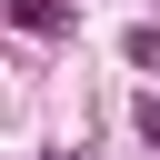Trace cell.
<instances>
[{
  "label": "cell",
  "instance_id": "6da1fadb",
  "mask_svg": "<svg viewBox=\"0 0 160 160\" xmlns=\"http://www.w3.org/2000/svg\"><path fill=\"white\" fill-rule=\"evenodd\" d=\"M20 20L30 30H60V0H20Z\"/></svg>",
  "mask_w": 160,
  "mask_h": 160
},
{
  "label": "cell",
  "instance_id": "7a4b0ae2",
  "mask_svg": "<svg viewBox=\"0 0 160 160\" xmlns=\"http://www.w3.org/2000/svg\"><path fill=\"white\" fill-rule=\"evenodd\" d=\"M140 130H150V140H160V100H140Z\"/></svg>",
  "mask_w": 160,
  "mask_h": 160
}]
</instances>
